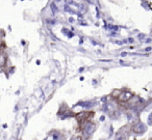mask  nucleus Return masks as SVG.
Returning <instances> with one entry per match:
<instances>
[{
	"instance_id": "9b49d317",
	"label": "nucleus",
	"mask_w": 152,
	"mask_h": 140,
	"mask_svg": "<svg viewBox=\"0 0 152 140\" xmlns=\"http://www.w3.org/2000/svg\"><path fill=\"white\" fill-rule=\"evenodd\" d=\"M148 125H152V112L149 114V116H148V121H147Z\"/></svg>"
},
{
	"instance_id": "ddd939ff",
	"label": "nucleus",
	"mask_w": 152,
	"mask_h": 140,
	"mask_svg": "<svg viewBox=\"0 0 152 140\" xmlns=\"http://www.w3.org/2000/svg\"><path fill=\"white\" fill-rule=\"evenodd\" d=\"M46 22H47L48 24H50V25H54V24H55V21H54V20H48V19H47V20H46Z\"/></svg>"
},
{
	"instance_id": "f257e3e1",
	"label": "nucleus",
	"mask_w": 152,
	"mask_h": 140,
	"mask_svg": "<svg viewBox=\"0 0 152 140\" xmlns=\"http://www.w3.org/2000/svg\"><path fill=\"white\" fill-rule=\"evenodd\" d=\"M95 130H96V123L93 120H91V119L86 121L85 123H83L80 125V131L83 133V136L85 139H89L94 134Z\"/></svg>"
},
{
	"instance_id": "2eb2a0df",
	"label": "nucleus",
	"mask_w": 152,
	"mask_h": 140,
	"mask_svg": "<svg viewBox=\"0 0 152 140\" xmlns=\"http://www.w3.org/2000/svg\"><path fill=\"white\" fill-rule=\"evenodd\" d=\"M67 36H68V38H72L74 36V33H73L72 31H68Z\"/></svg>"
},
{
	"instance_id": "6ab92c4d",
	"label": "nucleus",
	"mask_w": 152,
	"mask_h": 140,
	"mask_svg": "<svg viewBox=\"0 0 152 140\" xmlns=\"http://www.w3.org/2000/svg\"><path fill=\"white\" fill-rule=\"evenodd\" d=\"M116 44H118V45H122V44H123V42H121V41H117Z\"/></svg>"
},
{
	"instance_id": "412c9836",
	"label": "nucleus",
	"mask_w": 152,
	"mask_h": 140,
	"mask_svg": "<svg viewBox=\"0 0 152 140\" xmlns=\"http://www.w3.org/2000/svg\"><path fill=\"white\" fill-rule=\"evenodd\" d=\"M104 119H105V116H104V115H102V116L101 117H100V120H104Z\"/></svg>"
},
{
	"instance_id": "1a4fd4ad",
	"label": "nucleus",
	"mask_w": 152,
	"mask_h": 140,
	"mask_svg": "<svg viewBox=\"0 0 152 140\" xmlns=\"http://www.w3.org/2000/svg\"><path fill=\"white\" fill-rule=\"evenodd\" d=\"M120 94H121V89H114L112 91V94H110V96H112V99L114 101H117L119 96H120Z\"/></svg>"
},
{
	"instance_id": "7ed1b4c3",
	"label": "nucleus",
	"mask_w": 152,
	"mask_h": 140,
	"mask_svg": "<svg viewBox=\"0 0 152 140\" xmlns=\"http://www.w3.org/2000/svg\"><path fill=\"white\" fill-rule=\"evenodd\" d=\"M93 115H95V112L94 111H81L79 113H76L75 117L78 121L79 125H81L83 123H85L86 121L90 120V119L93 117Z\"/></svg>"
},
{
	"instance_id": "4468645a",
	"label": "nucleus",
	"mask_w": 152,
	"mask_h": 140,
	"mask_svg": "<svg viewBox=\"0 0 152 140\" xmlns=\"http://www.w3.org/2000/svg\"><path fill=\"white\" fill-rule=\"evenodd\" d=\"M133 42H134V38H128L126 40V43H129V44H132Z\"/></svg>"
},
{
	"instance_id": "423d86ee",
	"label": "nucleus",
	"mask_w": 152,
	"mask_h": 140,
	"mask_svg": "<svg viewBox=\"0 0 152 140\" xmlns=\"http://www.w3.org/2000/svg\"><path fill=\"white\" fill-rule=\"evenodd\" d=\"M127 129H128V125L121 128V129L118 131V133H117L116 139H115V140H128V138H129V130H127Z\"/></svg>"
},
{
	"instance_id": "f03ea898",
	"label": "nucleus",
	"mask_w": 152,
	"mask_h": 140,
	"mask_svg": "<svg viewBox=\"0 0 152 140\" xmlns=\"http://www.w3.org/2000/svg\"><path fill=\"white\" fill-rule=\"evenodd\" d=\"M144 103V100L142 98H140L139 96H137V94H133L132 96H131L130 99H129L128 101H127L125 104L121 105V106H124L126 109H132V108H135V107H137L139 105L143 104Z\"/></svg>"
},
{
	"instance_id": "a211bd4d",
	"label": "nucleus",
	"mask_w": 152,
	"mask_h": 140,
	"mask_svg": "<svg viewBox=\"0 0 152 140\" xmlns=\"http://www.w3.org/2000/svg\"><path fill=\"white\" fill-rule=\"evenodd\" d=\"M151 50H152L151 47H148V48H145V52H150Z\"/></svg>"
},
{
	"instance_id": "dca6fc26",
	"label": "nucleus",
	"mask_w": 152,
	"mask_h": 140,
	"mask_svg": "<svg viewBox=\"0 0 152 140\" xmlns=\"http://www.w3.org/2000/svg\"><path fill=\"white\" fill-rule=\"evenodd\" d=\"M71 140H83V138H81L80 136H75V137H73Z\"/></svg>"
},
{
	"instance_id": "f8f14e48",
	"label": "nucleus",
	"mask_w": 152,
	"mask_h": 140,
	"mask_svg": "<svg viewBox=\"0 0 152 140\" xmlns=\"http://www.w3.org/2000/svg\"><path fill=\"white\" fill-rule=\"evenodd\" d=\"M4 36H5V31H4V30H2V29H0V41L2 40Z\"/></svg>"
},
{
	"instance_id": "4be33fe9",
	"label": "nucleus",
	"mask_w": 152,
	"mask_h": 140,
	"mask_svg": "<svg viewBox=\"0 0 152 140\" xmlns=\"http://www.w3.org/2000/svg\"><path fill=\"white\" fill-rule=\"evenodd\" d=\"M0 72H1V69H0Z\"/></svg>"
},
{
	"instance_id": "aec40b11",
	"label": "nucleus",
	"mask_w": 152,
	"mask_h": 140,
	"mask_svg": "<svg viewBox=\"0 0 152 140\" xmlns=\"http://www.w3.org/2000/svg\"><path fill=\"white\" fill-rule=\"evenodd\" d=\"M145 38V34H140L139 36V38Z\"/></svg>"
},
{
	"instance_id": "9d476101",
	"label": "nucleus",
	"mask_w": 152,
	"mask_h": 140,
	"mask_svg": "<svg viewBox=\"0 0 152 140\" xmlns=\"http://www.w3.org/2000/svg\"><path fill=\"white\" fill-rule=\"evenodd\" d=\"M50 7H51V12H52L53 15H55V14H56L57 12H58V9H57V7H56V4H55V2H51Z\"/></svg>"
},
{
	"instance_id": "39448f33",
	"label": "nucleus",
	"mask_w": 152,
	"mask_h": 140,
	"mask_svg": "<svg viewBox=\"0 0 152 140\" xmlns=\"http://www.w3.org/2000/svg\"><path fill=\"white\" fill-rule=\"evenodd\" d=\"M133 94H133L132 91H130L129 89H121V94H120V96H119L117 102L119 103V105L125 104V103H126L127 101H128L129 99L133 96Z\"/></svg>"
},
{
	"instance_id": "f3484780",
	"label": "nucleus",
	"mask_w": 152,
	"mask_h": 140,
	"mask_svg": "<svg viewBox=\"0 0 152 140\" xmlns=\"http://www.w3.org/2000/svg\"><path fill=\"white\" fill-rule=\"evenodd\" d=\"M144 42H145L146 44H149V43L152 42V40H151V38H145V40H144Z\"/></svg>"
},
{
	"instance_id": "6e6552de",
	"label": "nucleus",
	"mask_w": 152,
	"mask_h": 140,
	"mask_svg": "<svg viewBox=\"0 0 152 140\" xmlns=\"http://www.w3.org/2000/svg\"><path fill=\"white\" fill-rule=\"evenodd\" d=\"M115 110H116L115 105L110 102H106L105 104L103 105V107H102V111H104V112H106V113H112V112H114Z\"/></svg>"
},
{
	"instance_id": "0eeeda50",
	"label": "nucleus",
	"mask_w": 152,
	"mask_h": 140,
	"mask_svg": "<svg viewBox=\"0 0 152 140\" xmlns=\"http://www.w3.org/2000/svg\"><path fill=\"white\" fill-rule=\"evenodd\" d=\"M7 58H9V57H7V52H5V49L0 47V69L1 70L7 67Z\"/></svg>"
},
{
	"instance_id": "20e7f679",
	"label": "nucleus",
	"mask_w": 152,
	"mask_h": 140,
	"mask_svg": "<svg viewBox=\"0 0 152 140\" xmlns=\"http://www.w3.org/2000/svg\"><path fill=\"white\" fill-rule=\"evenodd\" d=\"M130 130L132 133L135 134V135H142V134H144L146 131H147V125H146L144 123H142V121L139 120L135 123H133V125H131Z\"/></svg>"
}]
</instances>
